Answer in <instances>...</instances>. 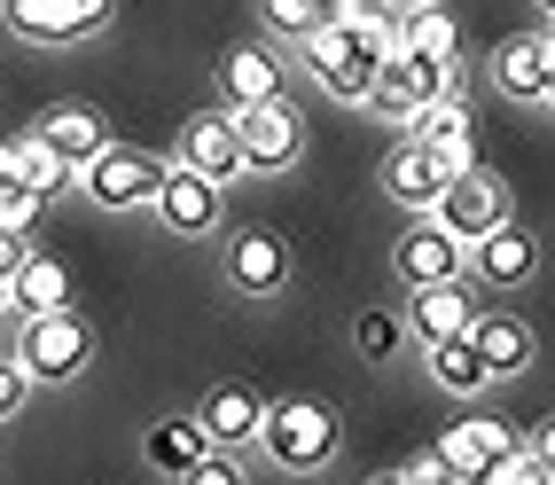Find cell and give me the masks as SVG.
Masks as SVG:
<instances>
[{
    "label": "cell",
    "mask_w": 555,
    "mask_h": 485,
    "mask_svg": "<svg viewBox=\"0 0 555 485\" xmlns=\"http://www.w3.org/2000/svg\"><path fill=\"white\" fill-rule=\"evenodd\" d=\"M423 360H430V384H438V392H454V399H477V392L493 384L469 337H438V345H423Z\"/></svg>",
    "instance_id": "obj_23"
},
{
    "label": "cell",
    "mask_w": 555,
    "mask_h": 485,
    "mask_svg": "<svg viewBox=\"0 0 555 485\" xmlns=\"http://www.w3.org/2000/svg\"><path fill=\"white\" fill-rule=\"evenodd\" d=\"M462 485H477V477H462Z\"/></svg>",
    "instance_id": "obj_41"
},
{
    "label": "cell",
    "mask_w": 555,
    "mask_h": 485,
    "mask_svg": "<svg viewBox=\"0 0 555 485\" xmlns=\"http://www.w3.org/2000/svg\"><path fill=\"white\" fill-rule=\"evenodd\" d=\"M406 337H423V345H438V337H469V321H477V290L454 275V282H423V290H406Z\"/></svg>",
    "instance_id": "obj_11"
},
{
    "label": "cell",
    "mask_w": 555,
    "mask_h": 485,
    "mask_svg": "<svg viewBox=\"0 0 555 485\" xmlns=\"http://www.w3.org/2000/svg\"><path fill=\"white\" fill-rule=\"evenodd\" d=\"M258 16H267L274 40H306V31H321L337 9H328V0H258Z\"/></svg>",
    "instance_id": "obj_27"
},
{
    "label": "cell",
    "mask_w": 555,
    "mask_h": 485,
    "mask_svg": "<svg viewBox=\"0 0 555 485\" xmlns=\"http://www.w3.org/2000/svg\"><path fill=\"white\" fill-rule=\"evenodd\" d=\"M430 219H438V228H447V235L469 251L477 235H493L501 219H508V180H501V173H486V165H469V173H454L447 189H438Z\"/></svg>",
    "instance_id": "obj_5"
},
{
    "label": "cell",
    "mask_w": 555,
    "mask_h": 485,
    "mask_svg": "<svg viewBox=\"0 0 555 485\" xmlns=\"http://www.w3.org/2000/svg\"><path fill=\"white\" fill-rule=\"evenodd\" d=\"M55 306H70V267L48 251H24L9 267V314L24 321V314H55Z\"/></svg>",
    "instance_id": "obj_18"
},
{
    "label": "cell",
    "mask_w": 555,
    "mask_h": 485,
    "mask_svg": "<svg viewBox=\"0 0 555 485\" xmlns=\"http://www.w3.org/2000/svg\"><path fill=\"white\" fill-rule=\"evenodd\" d=\"M391 275H399L406 290H423V282H454V275H462V243H454V235L423 212L415 228L391 243Z\"/></svg>",
    "instance_id": "obj_12"
},
{
    "label": "cell",
    "mask_w": 555,
    "mask_h": 485,
    "mask_svg": "<svg viewBox=\"0 0 555 485\" xmlns=\"http://www.w3.org/2000/svg\"><path fill=\"white\" fill-rule=\"evenodd\" d=\"M0 24L31 48H79L87 40L79 16H70V0H0Z\"/></svg>",
    "instance_id": "obj_21"
},
{
    "label": "cell",
    "mask_w": 555,
    "mask_h": 485,
    "mask_svg": "<svg viewBox=\"0 0 555 485\" xmlns=\"http://www.w3.org/2000/svg\"><path fill=\"white\" fill-rule=\"evenodd\" d=\"M219 275H228L235 297H282L289 290V235L282 228H235Z\"/></svg>",
    "instance_id": "obj_6"
},
{
    "label": "cell",
    "mask_w": 555,
    "mask_h": 485,
    "mask_svg": "<svg viewBox=\"0 0 555 485\" xmlns=\"http://www.w3.org/2000/svg\"><path fill=\"white\" fill-rule=\"evenodd\" d=\"M9 157H16V180H24V189H40V196L70 189V165L55 157V149H48L40 133H24V141H9Z\"/></svg>",
    "instance_id": "obj_26"
},
{
    "label": "cell",
    "mask_w": 555,
    "mask_h": 485,
    "mask_svg": "<svg viewBox=\"0 0 555 485\" xmlns=\"http://www.w3.org/2000/svg\"><path fill=\"white\" fill-rule=\"evenodd\" d=\"M40 204H48L40 189H24V180H9V189H0V228H16V235H24L31 219H40Z\"/></svg>",
    "instance_id": "obj_31"
},
{
    "label": "cell",
    "mask_w": 555,
    "mask_h": 485,
    "mask_svg": "<svg viewBox=\"0 0 555 485\" xmlns=\"http://www.w3.org/2000/svg\"><path fill=\"white\" fill-rule=\"evenodd\" d=\"M508 446H516V431H508L501 416H462L447 438H438V462H447L454 477H486Z\"/></svg>",
    "instance_id": "obj_16"
},
{
    "label": "cell",
    "mask_w": 555,
    "mask_h": 485,
    "mask_svg": "<svg viewBox=\"0 0 555 485\" xmlns=\"http://www.w3.org/2000/svg\"><path fill=\"white\" fill-rule=\"evenodd\" d=\"M367 485H406V477H399V470H391V477H367Z\"/></svg>",
    "instance_id": "obj_38"
},
{
    "label": "cell",
    "mask_w": 555,
    "mask_h": 485,
    "mask_svg": "<svg viewBox=\"0 0 555 485\" xmlns=\"http://www.w3.org/2000/svg\"><path fill=\"white\" fill-rule=\"evenodd\" d=\"M172 485H180V477H172Z\"/></svg>",
    "instance_id": "obj_43"
},
{
    "label": "cell",
    "mask_w": 555,
    "mask_h": 485,
    "mask_svg": "<svg viewBox=\"0 0 555 485\" xmlns=\"http://www.w3.org/2000/svg\"><path fill=\"white\" fill-rule=\"evenodd\" d=\"M24 399H31L24 360H16V353H0V423H9V416H24Z\"/></svg>",
    "instance_id": "obj_32"
},
{
    "label": "cell",
    "mask_w": 555,
    "mask_h": 485,
    "mask_svg": "<svg viewBox=\"0 0 555 485\" xmlns=\"http://www.w3.org/2000/svg\"><path fill=\"white\" fill-rule=\"evenodd\" d=\"M180 485H250V470L235 462V446H204V455L180 470Z\"/></svg>",
    "instance_id": "obj_30"
},
{
    "label": "cell",
    "mask_w": 555,
    "mask_h": 485,
    "mask_svg": "<svg viewBox=\"0 0 555 485\" xmlns=\"http://www.w3.org/2000/svg\"><path fill=\"white\" fill-rule=\"evenodd\" d=\"M16 360L31 384H70L79 368L94 360V329L79 321V306H55V314H24V337H16Z\"/></svg>",
    "instance_id": "obj_2"
},
{
    "label": "cell",
    "mask_w": 555,
    "mask_h": 485,
    "mask_svg": "<svg viewBox=\"0 0 555 485\" xmlns=\"http://www.w3.org/2000/svg\"><path fill=\"white\" fill-rule=\"evenodd\" d=\"M399 48H406V55H462V31H454V16H447V0L399 9Z\"/></svg>",
    "instance_id": "obj_24"
},
{
    "label": "cell",
    "mask_w": 555,
    "mask_h": 485,
    "mask_svg": "<svg viewBox=\"0 0 555 485\" xmlns=\"http://www.w3.org/2000/svg\"><path fill=\"white\" fill-rule=\"evenodd\" d=\"M157 173H165V157H150V149H126V141H102L94 157L70 173L87 189V204H102V212H141L157 196Z\"/></svg>",
    "instance_id": "obj_4"
},
{
    "label": "cell",
    "mask_w": 555,
    "mask_h": 485,
    "mask_svg": "<svg viewBox=\"0 0 555 485\" xmlns=\"http://www.w3.org/2000/svg\"><path fill=\"white\" fill-rule=\"evenodd\" d=\"M219 110H243V102H267V94H282V63H274V48H228L219 55Z\"/></svg>",
    "instance_id": "obj_22"
},
{
    "label": "cell",
    "mask_w": 555,
    "mask_h": 485,
    "mask_svg": "<svg viewBox=\"0 0 555 485\" xmlns=\"http://www.w3.org/2000/svg\"><path fill=\"white\" fill-rule=\"evenodd\" d=\"M406 141H423L447 173H469V165H477V126H469V102H462V94L423 102L415 118H406Z\"/></svg>",
    "instance_id": "obj_10"
},
{
    "label": "cell",
    "mask_w": 555,
    "mask_h": 485,
    "mask_svg": "<svg viewBox=\"0 0 555 485\" xmlns=\"http://www.w3.org/2000/svg\"><path fill=\"white\" fill-rule=\"evenodd\" d=\"M9 180H16V157H9V141H0V189H9Z\"/></svg>",
    "instance_id": "obj_36"
},
{
    "label": "cell",
    "mask_w": 555,
    "mask_h": 485,
    "mask_svg": "<svg viewBox=\"0 0 555 485\" xmlns=\"http://www.w3.org/2000/svg\"><path fill=\"white\" fill-rule=\"evenodd\" d=\"M337 438H345V423H337V407H328V399H267L250 446H267L289 477H313V470L337 462Z\"/></svg>",
    "instance_id": "obj_1"
},
{
    "label": "cell",
    "mask_w": 555,
    "mask_h": 485,
    "mask_svg": "<svg viewBox=\"0 0 555 485\" xmlns=\"http://www.w3.org/2000/svg\"><path fill=\"white\" fill-rule=\"evenodd\" d=\"M469 345H477V360H486V376H525V368H532V321L477 314L469 321Z\"/></svg>",
    "instance_id": "obj_19"
},
{
    "label": "cell",
    "mask_w": 555,
    "mask_h": 485,
    "mask_svg": "<svg viewBox=\"0 0 555 485\" xmlns=\"http://www.w3.org/2000/svg\"><path fill=\"white\" fill-rule=\"evenodd\" d=\"M477 485H555V462H547V455H532V446L516 438L508 455H501L486 477H477Z\"/></svg>",
    "instance_id": "obj_29"
},
{
    "label": "cell",
    "mask_w": 555,
    "mask_h": 485,
    "mask_svg": "<svg viewBox=\"0 0 555 485\" xmlns=\"http://www.w3.org/2000/svg\"><path fill=\"white\" fill-rule=\"evenodd\" d=\"M31 133H40V141L55 149V157L70 165V173H79V165L94 157V149L109 141V126L94 118V110H87V102H55V110H40V126H31Z\"/></svg>",
    "instance_id": "obj_20"
},
{
    "label": "cell",
    "mask_w": 555,
    "mask_h": 485,
    "mask_svg": "<svg viewBox=\"0 0 555 485\" xmlns=\"http://www.w3.org/2000/svg\"><path fill=\"white\" fill-rule=\"evenodd\" d=\"M447 180H454V173L438 165V157H430L423 141H399L391 157H384V196H391L399 212H430V204H438V189H447Z\"/></svg>",
    "instance_id": "obj_17"
},
{
    "label": "cell",
    "mask_w": 555,
    "mask_h": 485,
    "mask_svg": "<svg viewBox=\"0 0 555 485\" xmlns=\"http://www.w3.org/2000/svg\"><path fill=\"white\" fill-rule=\"evenodd\" d=\"M0 314H9V275H0Z\"/></svg>",
    "instance_id": "obj_39"
},
{
    "label": "cell",
    "mask_w": 555,
    "mask_h": 485,
    "mask_svg": "<svg viewBox=\"0 0 555 485\" xmlns=\"http://www.w3.org/2000/svg\"><path fill=\"white\" fill-rule=\"evenodd\" d=\"M109 9H118V0H70V16H79V31H87V40L109 24Z\"/></svg>",
    "instance_id": "obj_34"
},
{
    "label": "cell",
    "mask_w": 555,
    "mask_h": 485,
    "mask_svg": "<svg viewBox=\"0 0 555 485\" xmlns=\"http://www.w3.org/2000/svg\"><path fill=\"white\" fill-rule=\"evenodd\" d=\"M289 48H298V63H306L313 79H321L328 94H337V102H360V87H367V63L352 55V40L337 31V16H328L321 31H306V40H289Z\"/></svg>",
    "instance_id": "obj_14"
},
{
    "label": "cell",
    "mask_w": 555,
    "mask_h": 485,
    "mask_svg": "<svg viewBox=\"0 0 555 485\" xmlns=\"http://www.w3.org/2000/svg\"><path fill=\"white\" fill-rule=\"evenodd\" d=\"M532 267H540V243L516 228V219H501L493 235H477L469 251H462V275H477V282H493V290H516V282H532Z\"/></svg>",
    "instance_id": "obj_13"
},
{
    "label": "cell",
    "mask_w": 555,
    "mask_h": 485,
    "mask_svg": "<svg viewBox=\"0 0 555 485\" xmlns=\"http://www.w3.org/2000/svg\"><path fill=\"white\" fill-rule=\"evenodd\" d=\"M24 251H31V243H24L16 228H0V275H9V267H16V258H24Z\"/></svg>",
    "instance_id": "obj_35"
},
{
    "label": "cell",
    "mask_w": 555,
    "mask_h": 485,
    "mask_svg": "<svg viewBox=\"0 0 555 485\" xmlns=\"http://www.w3.org/2000/svg\"><path fill=\"white\" fill-rule=\"evenodd\" d=\"M399 477H406V485H462V477H454L447 462H438V446H430V455H423V462H406Z\"/></svg>",
    "instance_id": "obj_33"
},
{
    "label": "cell",
    "mask_w": 555,
    "mask_h": 485,
    "mask_svg": "<svg viewBox=\"0 0 555 485\" xmlns=\"http://www.w3.org/2000/svg\"><path fill=\"white\" fill-rule=\"evenodd\" d=\"M540 16H547V0H540Z\"/></svg>",
    "instance_id": "obj_40"
},
{
    "label": "cell",
    "mask_w": 555,
    "mask_h": 485,
    "mask_svg": "<svg viewBox=\"0 0 555 485\" xmlns=\"http://www.w3.org/2000/svg\"><path fill=\"white\" fill-rule=\"evenodd\" d=\"M150 212L165 219L172 235H189V243H196V235H219V180H204V173H189V165H165Z\"/></svg>",
    "instance_id": "obj_8"
},
{
    "label": "cell",
    "mask_w": 555,
    "mask_h": 485,
    "mask_svg": "<svg viewBox=\"0 0 555 485\" xmlns=\"http://www.w3.org/2000/svg\"><path fill=\"white\" fill-rule=\"evenodd\" d=\"M172 165H189V173H204V180H243V141H235V118L228 110H196L189 126H180V141H172Z\"/></svg>",
    "instance_id": "obj_9"
},
{
    "label": "cell",
    "mask_w": 555,
    "mask_h": 485,
    "mask_svg": "<svg viewBox=\"0 0 555 485\" xmlns=\"http://www.w3.org/2000/svg\"><path fill=\"white\" fill-rule=\"evenodd\" d=\"M204 446H211V438L196 431V416H165V423H150V431H141V455H150L157 470H172V477L189 470V462L204 455Z\"/></svg>",
    "instance_id": "obj_25"
},
{
    "label": "cell",
    "mask_w": 555,
    "mask_h": 485,
    "mask_svg": "<svg viewBox=\"0 0 555 485\" xmlns=\"http://www.w3.org/2000/svg\"><path fill=\"white\" fill-rule=\"evenodd\" d=\"M328 9H337V0H328Z\"/></svg>",
    "instance_id": "obj_42"
},
{
    "label": "cell",
    "mask_w": 555,
    "mask_h": 485,
    "mask_svg": "<svg viewBox=\"0 0 555 485\" xmlns=\"http://www.w3.org/2000/svg\"><path fill=\"white\" fill-rule=\"evenodd\" d=\"M235 118V141H243V173H289L306 157V118L289 94H267V102H243L228 110Z\"/></svg>",
    "instance_id": "obj_3"
},
{
    "label": "cell",
    "mask_w": 555,
    "mask_h": 485,
    "mask_svg": "<svg viewBox=\"0 0 555 485\" xmlns=\"http://www.w3.org/2000/svg\"><path fill=\"white\" fill-rule=\"evenodd\" d=\"M258 416H267V399H258L250 384H211L204 399H196V431L211 438V446H243L258 438Z\"/></svg>",
    "instance_id": "obj_15"
},
{
    "label": "cell",
    "mask_w": 555,
    "mask_h": 485,
    "mask_svg": "<svg viewBox=\"0 0 555 485\" xmlns=\"http://www.w3.org/2000/svg\"><path fill=\"white\" fill-rule=\"evenodd\" d=\"M384 9H391V16H399V9H423V0H384Z\"/></svg>",
    "instance_id": "obj_37"
},
{
    "label": "cell",
    "mask_w": 555,
    "mask_h": 485,
    "mask_svg": "<svg viewBox=\"0 0 555 485\" xmlns=\"http://www.w3.org/2000/svg\"><path fill=\"white\" fill-rule=\"evenodd\" d=\"M493 87L508 102H525V110H547V94H555V31L547 24L540 31H516V40L493 55Z\"/></svg>",
    "instance_id": "obj_7"
},
{
    "label": "cell",
    "mask_w": 555,
    "mask_h": 485,
    "mask_svg": "<svg viewBox=\"0 0 555 485\" xmlns=\"http://www.w3.org/2000/svg\"><path fill=\"white\" fill-rule=\"evenodd\" d=\"M352 337H360V360H399V345H406V321L391 314V306H367L360 321H352Z\"/></svg>",
    "instance_id": "obj_28"
}]
</instances>
